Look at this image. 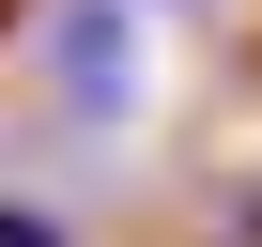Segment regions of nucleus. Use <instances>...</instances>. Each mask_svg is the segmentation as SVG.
I'll list each match as a JSON object with an SVG mask.
<instances>
[{"instance_id":"obj_1","label":"nucleus","mask_w":262,"mask_h":247,"mask_svg":"<svg viewBox=\"0 0 262 247\" xmlns=\"http://www.w3.org/2000/svg\"><path fill=\"white\" fill-rule=\"evenodd\" d=\"M62 123H123L139 108V0H47V31H31Z\"/></svg>"},{"instance_id":"obj_2","label":"nucleus","mask_w":262,"mask_h":247,"mask_svg":"<svg viewBox=\"0 0 262 247\" xmlns=\"http://www.w3.org/2000/svg\"><path fill=\"white\" fill-rule=\"evenodd\" d=\"M0 247H62V216H47V201H16V216H0Z\"/></svg>"}]
</instances>
